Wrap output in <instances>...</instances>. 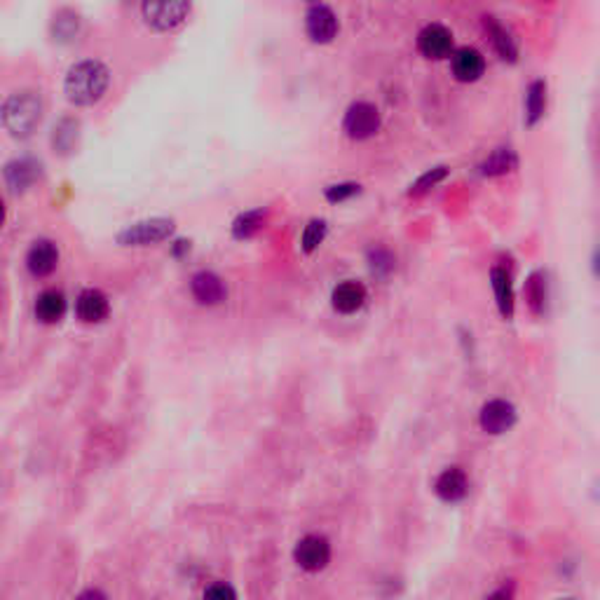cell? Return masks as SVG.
<instances>
[{"instance_id": "cell-33", "label": "cell", "mask_w": 600, "mask_h": 600, "mask_svg": "<svg viewBox=\"0 0 600 600\" xmlns=\"http://www.w3.org/2000/svg\"><path fill=\"white\" fill-rule=\"evenodd\" d=\"M594 270H595V274L600 277V246H598V251H595V256H594Z\"/></svg>"}, {"instance_id": "cell-23", "label": "cell", "mask_w": 600, "mask_h": 600, "mask_svg": "<svg viewBox=\"0 0 600 600\" xmlns=\"http://www.w3.org/2000/svg\"><path fill=\"white\" fill-rule=\"evenodd\" d=\"M78 134H80V123L73 120V117H64L54 125V134H52V146L59 152H70L78 146Z\"/></svg>"}, {"instance_id": "cell-27", "label": "cell", "mask_w": 600, "mask_h": 600, "mask_svg": "<svg viewBox=\"0 0 600 600\" xmlns=\"http://www.w3.org/2000/svg\"><path fill=\"white\" fill-rule=\"evenodd\" d=\"M324 237H327V223L317 221V218L315 221H309L303 230V239H300L305 254H312V251L324 242Z\"/></svg>"}, {"instance_id": "cell-32", "label": "cell", "mask_w": 600, "mask_h": 600, "mask_svg": "<svg viewBox=\"0 0 600 600\" xmlns=\"http://www.w3.org/2000/svg\"><path fill=\"white\" fill-rule=\"evenodd\" d=\"M76 600H108V598H106V594H101V591L89 589V591H85V594L78 595Z\"/></svg>"}, {"instance_id": "cell-9", "label": "cell", "mask_w": 600, "mask_h": 600, "mask_svg": "<svg viewBox=\"0 0 600 600\" xmlns=\"http://www.w3.org/2000/svg\"><path fill=\"white\" fill-rule=\"evenodd\" d=\"M418 50L427 59H443L448 57L453 50V33L441 23H429L420 31L418 35Z\"/></svg>"}, {"instance_id": "cell-22", "label": "cell", "mask_w": 600, "mask_h": 600, "mask_svg": "<svg viewBox=\"0 0 600 600\" xmlns=\"http://www.w3.org/2000/svg\"><path fill=\"white\" fill-rule=\"evenodd\" d=\"M525 300L531 305V309L535 315H544L549 300V284H547V274L544 272H532L525 282Z\"/></svg>"}, {"instance_id": "cell-6", "label": "cell", "mask_w": 600, "mask_h": 600, "mask_svg": "<svg viewBox=\"0 0 600 600\" xmlns=\"http://www.w3.org/2000/svg\"><path fill=\"white\" fill-rule=\"evenodd\" d=\"M478 422H481L484 431H488V434H495V437L497 434H504V431H509L516 425V408L509 402H504V399H493V402H488L481 408Z\"/></svg>"}, {"instance_id": "cell-7", "label": "cell", "mask_w": 600, "mask_h": 600, "mask_svg": "<svg viewBox=\"0 0 600 600\" xmlns=\"http://www.w3.org/2000/svg\"><path fill=\"white\" fill-rule=\"evenodd\" d=\"M305 29L315 42H331L338 33V17L328 5H312L305 14Z\"/></svg>"}, {"instance_id": "cell-16", "label": "cell", "mask_w": 600, "mask_h": 600, "mask_svg": "<svg viewBox=\"0 0 600 600\" xmlns=\"http://www.w3.org/2000/svg\"><path fill=\"white\" fill-rule=\"evenodd\" d=\"M490 284H493V291H495L497 308H500V315L504 319H512L513 317V284H512V274L507 272V268H495L490 270Z\"/></svg>"}, {"instance_id": "cell-19", "label": "cell", "mask_w": 600, "mask_h": 600, "mask_svg": "<svg viewBox=\"0 0 600 600\" xmlns=\"http://www.w3.org/2000/svg\"><path fill=\"white\" fill-rule=\"evenodd\" d=\"M484 26L485 31H488L490 41H493V47L497 50V54H500L504 61H516L519 47H516V41L512 38V33H509L495 17H484Z\"/></svg>"}, {"instance_id": "cell-20", "label": "cell", "mask_w": 600, "mask_h": 600, "mask_svg": "<svg viewBox=\"0 0 600 600\" xmlns=\"http://www.w3.org/2000/svg\"><path fill=\"white\" fill-rule=\"evenodd\" d=\"M519 167V155L512 151V148H497L488 155V158L481 162V174L484 176H502L509 174Z\"/></svg>"}, {"instance_id": "cell-12", "label": "cell", "mask_w": 600, "mask_h": 600, "mask_svg": "<svg viewBox=\"0 0 600 600\" xmlns=\"http://www.w3.org/2000/svg\"><path fill=\"white\" fill-rule=\"evenodd\" d=\"M59 263V251L54 246V242L50 239H38L33 242V246L26 254V268H29L31 274L35 277H47V274H52L54 268H57Z\"/></svg>"}, {"instance_id": "cell-31", "label": "cell", "mask_w": 600, "mask_h": 600, "mask_svg": "<svg viewBox=\"0 0 600 600\" xmlns=\"http://www.w3.org/2000/svg\"><path fill=\"white\" fill-rule=\"evenodd\" d=\"M513 594H516L513 584H507V586H502V589L493 591V594H490L485 600H513Z\"/></svg>"}, {"instance_id": "cell-10", "label": "cell", "mask_w": 600, "mask_h": 600, "mask_svg": "<svg viewBox=\"0 0 600 600\" xmlns=\"http://www.w3.org/2000/svg\"><path fill=\"white\" fill-rule=\"evenodd\" d=\"M190 291H193V298L199 305H218L223 303L227 296L226 282L216 272H209V270H202V272L193 274Z\"/></svg>"}, {"instance_id": "cell-14", "label": "cell", "mask_w": 600, "mask_h": 600, "mask_svg": "<svg viewBox=\"0 0 600 600\" xmlns=\"http://www.w3.org/2000/svg\"><path fill=\"white\" fill-rule=\"evenodd\" d=\"M434 490H437V495L441 497L443 502L453 504V502L465 500L466 493H469V481H466V474L462 472L460 466H450V469H446V472L437 478Z\"/></svg>"}, {"instance_id": "cell-28", "label": "cell", "mask_w": 600, "mask_h": 600, "mask_svg": "<svg viewBox=\"0 0 600 600\" xmlns=\"http://www.w3.org/2000/svg\"><path fill=\"white\" fill-rule=\"evenodd\" d=\"M371 268H374V272L378 274L392 272V268H394V258H392L390 251L380 249V246L371 251Z\"/></svg>"}, {"instance_id": "cell-29", "label": "cell", "mask_w": 600, "mask_h": 600, "mask_svg": "<svg viewBox=\"0 0 600 600\" xmlns=\"http://www.w3.org/2000/svg\"><path fill=\"white\" fill-rule=\"evenodd\" d=\"M359 188H362L359 183H338V186L327 188V199L328 202H343V199L359 193Z\"/></svg>"}, {"instance_id": "cell-2", "label": "cell", "mask_w": 600, "mask_h": 600, "mask_svg": "<svg viewBox=\"0 0 600 600\" xmlns=\"http://www.w3.org/2000/svg\"><path fill=\"white\" fill-rule=\"evenodd\" d=\"M42 120V101L31 89L10 94L3 104V125L14 139H29Z\"/></svg>"}, {"instance_id": "cell-1", "label": "cell", "mask_w": 600, "mask_h": 600, "mask_svg": "<svg viewBox=\"0 0 600 600\" xmlns=\"http://www.w3.org/2000/svg\"><path fill=\"white\" fill-rule=\"evenodd\" d=\"M111 73L101 61H78L69 69V76L64 82V92L70 104L92 106L101 99L108 89Z\"/></svg>"}, {"instance_id": "cell-17", "label": "cell", "mask_w": 600, "mask_h": 600, "mask_svg": "<svg viewBox=\"0 0 600 600\" xmlns=\"http://www.w3.org/2000/svg\"><path fill=\"white\" fill-rule=\"evenodd\" d=\"M333 308L343 312V315H352L356 309L362 308L366 300V289L359 282H343L333 289Z\"/></svg>"}, {"instance_id": "cell-21", "label": "cell", "mask_w": 600, "mask_h": 600, "mask_svg": "<svg viewBox=\"0 0 600 600\" xmlns=\"http://www.w3.org/2000/svg\"><path fill=\"white\" fill-rule=\"evenodd\" d=\"M547 111V82L535 80L531 82L528 94H525V123L537 125Z\"/></svg>"}, {"instance_id": "cell-4", "label": "cell", "mask_w": 600, "mask_h": 600, "mask_svg": "<svg viewBox=\"0 0 600 600\" xmlns=\"http://www.w3.org/2000/svg\"><path fill=\"white\" fill-rule=\"evenodd\" d=\"M193 5L190 3H181V0H171V3H143L141 5V14L146 19L148 26L158 31H170L181 26L188 19Z\"/></svg>"}, {"instance_id": "cell-25", "label": "cell", "mask_w": 600, "mask_h": 600, "mask_svg": "<svg viewBox=\"0 0 600 600\" xmlns=\"http://www.w3.org/2000/svg\"><path fill=\"white\" fill-rule=\"evenodd\" d=\"M80 31V17H78L73 10H61L54 14L52 22V35L54 41L59 42H69L73 41Z\"/></svg>"}, {"instance_id": "cell-26", "label": "cell", "mask_w": 600, "mask_h": 600, "mask_svg": "<svg viewBox=\"0 0 600 600\" xmlns=\"http://www.w3.org/2000/svg\"><path fill=\"white\" fill-rule=\"evenodd\" d=\"M446 176H448V170H446V167H434V170H429L427 174L420 176L418 181L411 186L408 195H411V198H422V195L429 193L431 188L437 186V183H441Z\"/></svg>"}, {"instance_id": "cell-24", "label": "cell", "mask_w": 600, "mask_h": 600, "mask_svg": "<svg viewBox=\"0 0 600 600\" xmlns=\"http://www.w3.org/2000/svg\"><path fill=\"white\" fill-rule=\"evenodd\" d=\"M265 216H268V209H263V207L239 214L233 223V235L237 239H246L251 235H256L263 223H265Z\"/></svg>"}, {"instance_id": "cell-5", "label": "cell", "mask_w": 600, "mask_h": 600, "mask_svg": "<svg viewBox=\"0 0 600 600\" xmlns=\"http://www.w3.org/2000/svg\"><path fill=\"white\" fill-rule=\"evenodd\" d=\"M343 127L350 139H371V136L378 134L380 129V111L374 104H368V101H356L345 113Z\"/></svg>"}, {"instance_id": "cell-11", "label": "cell", "mask_w": 600, "mask_h": 600, "mask_svg": "<svg viewBox=\"0 0 600 600\" xmlns=\"http://www.w3.org/2000/svg\"><path fill=\"white\" fill-rule=\"evenodd\" d=\"M41 179V164L31 158H17L5 164V183L12 193H26Z\"/></svg>"}, {"instance_id": "cell-18", "label": "cell", "mask_w": 600, "mask_h": 600, "mask_svg": "<svg viewBox=\"0 0 600 600\" xmlns=\"http://www.w3.org/2000/svg\"><path fill=\"white\" fill-rule=\"evenodd\" d=\"M66 312V298L64 293L57 291V289H47L38 296L35 300V317L42 321V324H57Z\"/></svg>"}, {"instance_id": "cell-15", "label": "cell", "mask_w": 600, "mask_h": 600, "mask_svg": "<svg viewBox=\"0 0 600 600\" xmlns=\"http://www.w3.org/2000/svg\"><path fill=\"white\" fill-rule=\"evenodd\" d=\"M78 317H80L85 324H97V321L104 319L108 315V298L99 291V289H85V291L78 296Z\"/></svg>"}, {"instance_id": "cell-8", "label": "cell", "mask_w": 600, "mask_h": 600, "mask_svg": "<svg viewBox=\"0 0 600 600\" xmlns=\"http://www.w3.org/2000/svg\"><path fill=\"white\" fill-rule=\"evenodd\" d=\"M296 560L303 570L317 572L321 570V568L328 566V560H331V547H328V542L324 537L308 535L305 540L298 542Z\"/></svg>"}, {"instance_id": "cell-13", "label": "cell", "mask_w": 600, "mask_h": 600, "mask_svg": "<svg viewBox=\"0 0 600 600\" xmlns=\"http://www.w3.org/2000/svg\"><path fill=\"white\" fill-rule=\"evenodd\" d=\"M453 73L460 82H474L484 76L485 70V59L484 54L474 50V47H462L453 54Z\"/></svg>"}, {"instance_id": "cell-30", "label": "cell", "mask_w": 600, "mask_h": 600, "mask_svg": "<svg viewBox=\"0 0 600 600\" xmlns=\"http://www.w3.org/2000/svg\"><path fill=\"white\" fill-rule=\"evenodd\" d=\"M204 600H237V595H235L233 586H227V584H214V586L207 589Z\"/></svg>"}, {"instance_id": "cell-3", "label": "cell", "mask_w": 600, "mask_h": 600, "mask_svg": "<svg viewBox=\"0 0 600 600\" xmlns=\"http://www.w3.org/2000/svg\"><path fill=\"white\" fill-rule=\"evenodd\" d=\"M174 230V221L171 218H148V221H139L134 226H127L123 233L117 235V245L123 246H148L158 245L162 239H167Z\"/></svg>"}]
</instances>
